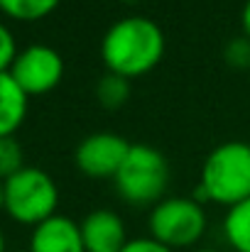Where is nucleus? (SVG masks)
Masks as SVG:
<instances>
[{
    "label": "nucleus",
    "mask_w": 250,
    "mask_h": 252,
    "mask_svg": "<svg viewBox=\"0 0 250 252\" xmlns=\"http://www.w3.org/2000/svg\"><path fill=\"white\" fill-rule=\"evenodd\" d=\"M165 54V32L162 27L145 15H128L115 20L103 39L101 57L108 71L125 79L143 76L152 71Z\"/></svg>",
    "instance_id": "nucleus-1"
},
{
    "label": "nucleus",
    "mask_w": 250,
    "mask_h": 252,
    "mask_svg": "<svg viewBox=\"0 0 250 252\" xmlns=\"http://www.w3.org/2000/svg\"><path fill=\"white\" fill-rule=\"evenodd\" d=\"M209 201L233 206L250 196V142L226 140L216 145L204 164L201 181Z\"/></svg>",
    "instance_id": "nucleus-2"
},
{
    "label": "nucleus",
    "mask_w": 250,
    "mask_h": 252,
    "mask_svg": "<svg viewBox=\"0 0 250 252\" xmlns=\"http://www.w3.org/2000/svg\"><path fill=\"white\" fill-rule=\"evenodd\" d=\"M115 179L118 193L128 203H155L165 198V189L169 181L167 157L145 142H133L125 162L120 164Z\"/></svg>",
    "instance_id": "nucleus-3"
},
{
    "label": "nucleus",
    "mask_w": 250,
    "mask_h": 252,
    "mask_svg": "<svg viewBox=\"0 0 250 252\" xmlns=\"http://www.w3.org/2000/svg\"><path fill=\"white\" fill-rule=\"evenodd\" d=\"M59 189L54 179L37 167H22L5 179V211L25 225H39L57 213Z\"/></svg>",
    "instance_id": "nucleus-4"
},
{
    "label": "nucleus",
    "mask_w": 250,
    "mask_h": 252,
    "mask_svg": "<svg viewBox=\"0 0 250 252\" xmlns=\"http://www.w3.org/2000/svg\"><path fill=\"white\" fill-rule=\"evenodd\" d=\"M150 235L167 248H191L206 230V211L194 196H165L147 218Z\"/></svg>",
    "instance_id": "nucleus-5"
},
{
    "label": "nucleus",
    "mask_w": 250,
    "mask_h": 252,
    "mask_svg": "<svg viewBox=\"0 0 250 252\" xmlns=\"http://www.w3.org/2000/svg\"><path fill=\"white\" fill-rule=\"evenodd\" d=\"M10 76L27 95H39L52 91L64 76V59L49 44H30L27 49L17 52Z\"/></svg>",
    "instance_id": "nucleus-6"
},
{
    "label": "nucleus",
    "mask_w": 250,
    "mask_h": 252,
    "mask_svg": "<svg viewBox=\"0 0 250 252\" xmlns=\"http://www.w3.org/2000/svg\"><path fill=\"white\" fill-rule=\"evenodd\" d=\"M130 145L133 142L115 132H91L76 145L74 162L88 176H115L130 152Z\"/></svg>",
    "instance_id": "nucleus-7"
},
{
    "label": "nucleus",
    "mask_w": 250,
    "mask_h": 252,
    "mask_svg": "<svg viewBox=\"0 0 250 252\" xmlns=\"http://www.w3.org/2000/svg\"><path fill=\"white\" fill-rule=\"evenodd\" d=\"M79 225L86 252H120L130 240L123 218L110 208H96L86 213Z\"/></svg>",
    "instance_id": "nucleus-8"
},
{
    "label": "nucleus",
    "mask_w": 250,
    "mask_h": 252,
    "mask_svg": "<svg viewBox=\"0 0 250 252\" xmlns=\"http://www.w3.org/2000/svg\"><path fill=\"white\" fill-rule=\"evenodd\" d=\"M30 252H86L81 225L69 216L54 213L52 218L35 225Z\"/></svg>",
    "instance_id": "nucleus-9"
},
{
    "label": "nucleus",
    "mask_w": 250,
    "mask_h": 252,
    "mask_svg": "<svg viewBox=\"0 0 250 252\" xmlns=\"http://www.w3.org/2000/svg\"><path fill=\"white\" fill-rule=\"evenodd\" d=\"M27 115V93L10 71H0V137H10Z\"/></svg>",
    "instance_id": "nucleus-10"
},
{
    "label": "nucleus",
    "mask_w": 250,
    "mask_h": 252,
    "mask_svg": "<svg viewBox=\"0 0 250 252\" xmlns=\"http://www.w3.org/2000/svg\"><path fill=\"white\" fill-rule=\"evenodd\" d=\"M223 235L236 252H250V196L228 206L223 218Z\"/></svg>",
    "instance_id": "nucleus-11"
},
{
    "label": "nucleus",
    "mask_w": 250,
    "mask_h": 252,
    "mask_svg": "<svg viewBox=\"0 0 250 252\" xmlns=\"http://www.w3.org/2000/svg\"><path fill=\"white\" fill-rule=\"evenodd\" d=\"M130 93H133L130 79H125L120 74H113V71L103 74L98 79V84H96V98H98V103L103 108H110V110L120 108L130 98Z\"/></svg>",
    "instance_id": "nucleus-12"
},
{
    "label": "nucleus",
    "mask_w": 250,
    "mask_h": 252,
    "mask_svg": "<svg viewBox=\"0 0 250 252\" xmlns=\"http://www.w3.org/2000/svg\"><path fill=\"white\" fill-rule=\"evenodd\" d=\"M59 2L62 0H0V10L15 20H39Z\"/></svg>",
    "instance_id": "nucleus-13"
},
{
    "label": "nucleus",
    "mask_w": 250,
    "mask_h": 252,
    "mask_svg": "<svg viewBox=\"0 0 250 252\" xmlns=\"http://www.w3.org/2000/svg\"><path fill=\"white\" fill-rule=\"evenodd\" d=\"M22 164V147L20 142L10 135V137H0V179H10L12 174H17Z\"/></svg>",
    "instance_id": "nucleus-14"
},
{
    "label": "nucleus",
    "mask_w": 250,
    "mask_h": 252,
    "mask_svg": "<svg viewBox=\"0 0 250 252\" xmlns=\"http://www.w3.org/2000/svg\"><path fill=\"white\" fill-rule=\"evenodd\" d=\"M226 62L231 66H248L250 69V37H236L226 44Z\"/></svg>",
    "instance_id": "nucleus-15"
},
{
    "label": "nucleus",
    "mask_w": 250,
    "mask_h": 252,
    "mask_svg": "<svg viewBox=\"0 0 250 252\" xmlns=\"http://www.w3.org/2000/svg\"><path fill=\"white\" fill-rule=\"evenodd\" d=\"M15 57H17L15 37H12V32L0 22V71H10V66H12Z\"/></svg>",
    "instance_id": "nucleus-16"
},
{
    "label": "nucleus",
    "mask_w": 250,
    "mask_h": 252,
    "mask_svg": "<svg viewBox=\"0 0 250 252\" xmlns=\"http://www.w3.org/2000/svg\"><path fill=\"white\" fill-rule=\"evenodd\" d=\"M120 252H177V250L167 248L165 243L155 240L152 235H143V238H133V240H128V245H125Z\"/></svg>",
    "instance_id": "nucleus-17"
},
{
    "label": "nucleus",
    "mask_w": 250,
    "mask_h": 252,
    "mask_svg": "<svg viewBox=\"0 0 250 252\" xmlns=\"http://www.w3.org/2000/svg\"><path fill=\"white\" fill-rule=\"evenodd\" d=\"M241 25H243L246 37H250V0H246V5H243V12H241Z\"/></svg>",
    "instance_id": "nucleus-18"
},
{
    "label": "nucleus",
    "mask_w": 250,
    "mask_h": 252,
    "mask_svg": "<svg viewBox=\"0 0 250 252\" xmlns=\"http://www.w3.org/2000/svg\"><path fill=\"white\" fill-rule=\"evenodd\" d=\"M0 208H5V181L0 179Z\"/></svg>",
    "instance_id": "nucleus-19"
},
{
    "label": "nucleus",
    "mask_w": 250,
    "mask_h": 252,
    "mask_svg": "<svg viewBox=\"0 0 250 252\" xmlns=\"http://www.w3.org/2000/svg\"><path fill=\"white\" fill-rule=\"evenodd\" d=\"M194 252H223V250H216V248H199V250Z\"/></svg>",
    "instance_id": "nucleus-20"
},
{
    "label": "nucleus",
    "mask_w": 250,
    "mask_h": 252,
    "mask_svg": "<svg viewBox=\"0 0 250 252\" xmlns=\"http://www.w3.org/2000/svg\"><path fill=\"white\" fill-rule=\"evenodd\" d=\"M0 252H5V238H2V230H0Z\"/></svg>",
    "instance_id": "nucleus-21"
}]
</instances>
